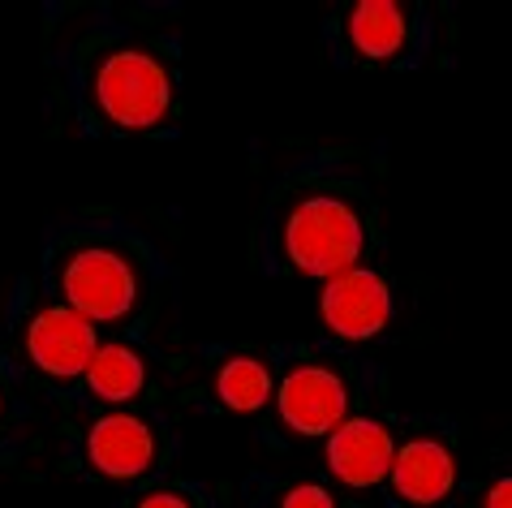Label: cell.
I'll use <instances>...</instances> for the list:
<instances>
[{"instance_id":"1","label":"cell","mask_w":512,"mask_h":508,"mask_svg":"<svg viewBox=\"0 0 512 508\" xmlns=\"http://www.w3.org/2000/svg\"><path fill=\"white\" fill-rule=\"evenodd\" d=\"M366 250V220L340 194H306L289 207L280 224V254L293 272L310 280H336L362 267Z\"/></svg>"},{"instance_id":"2","label":"cell","mask_w":512,"mask_h":508,"mask_svg":"<svg viewBox=\"0 0 512 508\" xmlns=\"http://www.w3.org/2000/svg\"><path fill=\"white\" fill-rule=\"evenodd\" d=\"M91 104L121 134L160 130L177 108L173 69L151 48L121 44L99 56V65L91 74Z\"/></svg>"},{"instance_id":"3","label":"cell","mask_w":512,"mask_h":508,"mask_svg":"<svg viewBox=\"0 0 512 508\" xmlns=\"http://www.w3.org/2000/svg\"><path fill=\"white\" fill-rule=\"evenodd\" d=\"M61 302L91 323H125L142 302V276L117 246H78L56 276Z\"/></svg>"},{"instance_id":"4","label":"cell","mask_w":512,"mask_h":508,"mask_svg":"<svg viewBox=\"0 0 512 508\" xmlns=\"http://www.w3.org/2000/svg\"><path fill=\"white\" fill-rule=\"evenodd\" d=\"M276 418L297 440H327L349 422V384L323 362H297L276 384Z\"/></svg>"},{"instance_id":"5","label":"cell","mask_w":512,"mask_h":508,"mask_svg":"<svg viewBox=\"0 0 512 508\" xmlns=\"http://www.w3.org/2000/svg\"><path fill=\"white\" fill-rule=\"evenodd\" d=\"M396 315L392 285L375 267H353V272L327 280L319 293V319L323 328L345 345H362L388 332Z\"/></svg>"},{"instance_id":"6","label":"cell","mask_w":512,"mask_h":508,"mask_svg":"<svg viewBox=\"0 0 512 508\" xmlns=\"http://www.w3.org/2000/svg\"><path fill=\"white\" fill-rule=\"evenodd\" d=\"M99 345L104 341H99L95 323L65 302L39 306L26 319V358L48 379H82Z\"/></svg>"},{"instance_id":"7","label":"cell","mask_w":512,"mask_h":508,"mask_svg":"<svg viewBox=\"0 0 512 508\" xmlns=\"http://www.w3.org/2000/svg\"><path fill=\"white\" fill-rule=\"evenodd\" d=\"M82 457H87L91 474L112 478V483H134V478H147L160 461V435L147 418L130 414V409H112L91 422Z\"/></svg>"},{"instance_id":"8","label":"cell","mask_w":512,"mask_h":508,"mask_svg":"<svg viewBox=\"0 0 512 508\" xmlns=\"http://www.w3.org/2000/svg\"><path fill=\"white\" fill-rule=\"evenodd\" d=\"M327 474L349 491H371L388 483L392 461H396V435L388 422L379 418H349L345 427H336L323 444Z\"/></svg>"},{"instance_id":"9","label":"cell","mask_w":512,"mask_h":508,"mask_svg":"<svg viewBox=\"0 0 512 508\" xmlns=\"http://www.w3.org/2000/svg\"><path fill=\"white\" fill-rule=\"evenodd\" d=\"M457 453L439 435H414V440L396 444V461L388 474L392 496L409 508H435L457 491Z\"/></svg>"},{"instance_id":"10","label":"cell","mask_w":512,"mask_h":508,"mask_svg":"<svg viewBox=\"0 0 512 508\" xmlns=\"http://www.w3.org/2000/svg\"><path fill=\"white\" fill-rule=\"evenodd\" d=\"M409 9L401 0H358L345 18L349 52L366 65L396 61L409 48Z\"/></svg>"},{"instance_id":"11","label":"cell","mask_w":512,"mask_h":508,"mask_svg":"<svg viewBox=\"0 0 512 508\" xmlns=\"http://www.w3.org/2000/svg\"><path fill=\"white\" fill-rule=\"evenodd\" d=\"M82 384L104 405H130L138 392L147 388V358H142V349L125 345V341H104L95 349Z\"/></svg>"},{"instance_id":"12","label":"cell","mask_w":512,"mask_h":508,"mask_svg":"<svg viewBox=\"0 0 512 508\" xmlns=\"http://www.w3.org/2000/svg\"><path fill=\"white\" fill-rule=\"evenodd\" d=\"M276 384L280 379H272V366L263 358L233 354L220 362L216 379H211V392H216V401L229 409V414H259V409L272 405Z\"/></svg>"},{"instance_id":"13","label":"cell","mask_w":512,"mask_h":508,"mask_svg":"<svg viewBox=\"0 0 512 508\" xmlns=\"http://www.w3.org/2000/svg\"><path fill=\"white\" fill-rule=\"evenodd\" d=\"M276 508H340V504H336V496L323 483H315V478H302V483H289L280 491Z\"/></svg>"},{"instance_id":"14","label":"cell","mask_w":512,"mask_h":508,"mask_svg":"<svg viewBox=\"0 0 512 508\" xmlns=\"http://www.w3.org/2000/svg\"><path fill=\"white\" fill-rule=\"evenodd\" d=\"M134 508H198L194 504V496H186L181 487H155V491H147Z\"/></svg>"},{"instance_id":"15","label":"cell","mask_w":512,"mask_h":508,"mask_svg":"<svg viewBox=\"0 0 512 508\" xmlns=\"http://www.w3.org/2000/svg\"><path fill=\"white\" fill-rule=\"evenodd\" d=\"M482 508H512V474L491 478L487 496H482Z\"/></svg>"},{"instance_id":"16","label":"cell","mask_w":512,"mask_h":508,"mask_svg":"<svg viewBox=\"0 0 512 508\" xmlns=\"http://www.w3.org/2000/svg\"><path fill=\"white\" fill-rule=\"evenodd\" d=\"M0 414H5V392H0Z\"/></svg>"}]
</instances>
